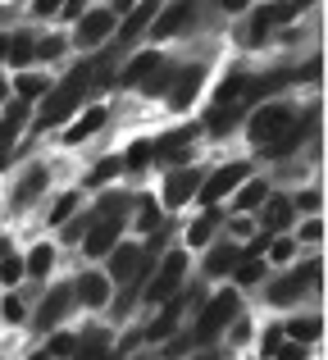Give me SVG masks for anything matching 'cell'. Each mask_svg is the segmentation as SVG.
I'll return each instance as SVG.
<instances>
[{
	"label": "cell",
	"instance_id": "cell-1",
	"mask_svg": "<svg viewBox=\"0 0 328 360\" xmlns=\"http://www.w3.org/2000/svg\"><path fill=\"white\" fill-rule=\"evenodd\" d=\"M91 82V60L87 64H78L73 69V78L64 82V87H55L51 96H46V105H41V123L51 128V123H60V119H69L73 110H78V101H82V87Z\"/></svg>",
	"mask_w": 328,
	"mask_h": 360
},
{
	"label": "cell",
	"instance_id": "cell-2",
	"mask_svg": "<svg viewBox=\"0 0 328 360\" xmlns=\"http://www.w3.org/2000/svg\"><path fill=\"white\" fill-rule=\"evenodd\" d=\"M237 310H242V301H237V292L232 288H223L219 297L210 301V306L201 310V319H196V328H192V342H214V338L223 333V328L237 319Z\"/></svg>",
	"mask_w": 328,
	"mask_h": 360
},
{
	"label": "cell",
	"instance_id": "cell-3",
	"mask_svg": "<svg viewBox=\"0 0 328 360\" xmlns=\"http://www.w3.org/2000/svg\"><path fill=\"white\" fill-rule=\"evenodd\" d=\"M292 123V110L283 105V101H274V105H260L256 115H251V141H260V146H269V141L278 137V132Z\"/></svg>",
	"mask_w": 328,
	"mask_h": 360
},
{
	"label": "cell",
	"instance_id": "cell-4",
	"mask_svg": "<svg viewBox=\"0 0 328 360\" xmlns=\"http://www.w3.org/2000/svg\"><path fill=\"white\" fill-rule=\"evenodd\" d=\"M183 274H187V255L173 251V255L160 264V269L151 274V283H146V297H151V301H169V297H173V288L183 283Z\"/></svg>",
	"mask_w": 328,
	"mask_h": 360
},
{
	"label": "cell",
	"instance_id": "cell-5",
	"mask_svg": "<svg viewBox=\"0 0 328 360\" xmlns=\"http://www.w3.org/2000/svg\"><path fill=\"white\" fill-rule=\"evenodd\" d=\"M247 174H251V165H223V169H214V178H201V201L214 210V205H219V196H228Z\"/></svg>",
	"mask_w": 328,
	"mask_h": 360
},
{
	"label": "cell",
	"instance_id": "cell-6",
	"mask_svg": "<svg viewBox=\"0 0 328 360\" xmlns=\"http://www.w3.org/2000/svg\"><path fill=\"white\" fill-rule=\"evenodd\" d=\"M315 274H320V264H301V269L283 274V278H278L274 288H269V301H274V306H287V301H296V297L306 292V283L315 278Z\"/></svg>",
	"mask_w": 328,
	"mask_h": 360
},
{
	"label": "cell",
	"instance_id": "cell-7",
	"mask_svg": "<svg viewBox=\"0 0 328 360\" xmlns=\"http://www.w3.org/2000/svg\"><path fill=\"white\" fill-rule=\"evenodd\" d=\"M69 306H73V288H55L51 297L41 301V310L32 315V328H41V333H51V328L60 324L64 315H69Z\"/></svg>",
	"mask_w": 328,
	"mask_h": 360
},
{
	"label": "cell",
	"instance_id": "cell-8",
	"mask_svg": "<svg viewBox=\"0 0 328 360\" xmlns=\"http://www.w3.org/2000/svg\"><path fill=\"white\" fill-rule=\"evenodd\" d=\"M105 32H114V9H91V14L78 18V46H100Z\"/></svg>",
	"mask_w": 328,
	"mask_h": 360
},
{
	"label": "cell",
	"instance_id": "cell-9",
	"mask_svg": "<svg viewBox=\"0 0 328 360\" xmlns=\"http://www.w3.org/2000/svg\"><path fill=\"white\" fill-rule=\"evenodd\" d=\"M201 82H205V69H201V64L183 69L173 82H169V105H173V110H187L196 101V91H201Z\"/></svg>",
	"mask_w": 328,
	"mask_h": 360
},
{
	"label": "cell",
	"instance_id": "cell-10",
	"mask_svg": "<svg viewBox=\"0 0 328 360\" xmlns=\"http://www.w3.org/2000/svg\"><path fill=\"white\" fill-rule=\"evenodd\" d=\"M201 178H205V174H196V169H173V174L164 178V205L192 201V196L201 192Z\"/></svg>",
	"mask_w": 328,
	"mask_h": 360
},
{
	"label": "cell",
	"instance_id": "cell-11",
	"mask_svg": "<svg viewBox=\"0 0 328 360\" xmlns=\"http://www.w3.org/2000/svg\"><path fill=\"white\" fill-rule=\"evenodd\" d=\"M119 233H124V214L119 219H96L87 229V255H110L119 246Z\"/></svg>",
	"mask_w": 328,
	"mask_h": 360
},
{
	"label": "cell",
	"instance_id": "cell-12",
	"mask_svg": "<svg viewBox=\"0 0 328 360\" xmlns=\"http://www.w3.org/2000/svg\"><path fill=\"white\" fill-rule=\"evenodd\" d=\"M310 128H315V115H306V119H296L292 128H283L274 141L265 146V155H274V160H283V155H292L296 146H301V137H310Z\"/></svg>",
	"mask_w": 328,
	"mask_h": 360
},
{
	"label": "cell",
	"instance_id": "cell-13",
	"mask_svg": "<svg viewBox=\"0 0 328 360\" xmlns=\"http://www.w3.org/2000/svg\"><path fill=\"white\" fill-rule=\"evenodd\" d=\"M160 55H155V51H142V55H137V60H128V69L124 73H119V82H124V87H142V82L146 78H151V73L155 69H160Z\"/></svg>",
	"mask_w": 328,
	"mask_h": 360
},
{
	"label": "cell",
	"instance_id": "cell-14",
	"mask_svg": "<svg viewBox=\"0 0 328 360\" xmlns=\"http://www.w3.org/2000/svg\"><path fill=\"white\" fill-rule=\"evenodd\" d=\"M187 141H192V132H169V137H160V141H155V146H151V155L178 169V165H183V160H187Z\"/></svg>",
	"mask_w": 328,
	"mask_h": 360
},
{
	"label": "cell",
	"instance_id": "cell-15",
	"mask_svg": "<svg viewBox=\"0 0 328 360\" xmlns=\"http://www.w3.org/2000/svg\"><path fill=\"white\" fill-rule=\"evenodd\" d=\"M105 297H110V288H105L100 274H82L73 283V301H82V306H105Z\"/></svg>",
	"mask_w": 328,
	"mask_h": 360
},
{
	"label": "cell",
	"instance_id": "cell-16",
	"mask_svg": "<svg viewBox=\"0 0 328 360\" xmlns=\"http://www.w3.org/2000/svg\"><path fill=\"white\" fill-rule=\"evenodd\" d=\"M73 360H114V352H110V333H105V328H91V333L78 342Z\"/></svg>",
	"mask_w": 328,
	"mask_h": 360
},
{
	"label": "cell",
	"instance_id": "cell-17",
	"mask_svg": "<svg viewBox=\"0 0 328 360\" xmlns=\"http://www.w3.org/2000/svg\"><path fill=\"white\" fill-rule=\"evenodd\" d=\"M137 260H142V246H128V242H119L114 251H110V274H114V278H133Z\"/></svg>",
	"mask_w": 328,
	"mask_h": 360
},
{
	"label": "cell",
	"instance_id": "cell-18",
	"mask_svg": "<svg viewBox=\"0 0 328 360\" xmlns=\"http://www.w3.org/2000/svg\"><path fill=\"white\" fill-rule=\"evenodd\" d=\"M192 18V5H173V9H164L160 18L151 23V37H178V27Z\"/></svg>",
	"mask_w": 328,
	"mask_h": 360
},
{
	"label": "cell",
	"instance_id": "cell-19",
	"mask_svg": "<svg viewBox=\"0 0 328 360\" xmlns=\"http://www.w3.org/2000/svg\"><path fill=\"white\" fill-rule=\"evenodd\" d=\"M23 119H27V105H23V101H14V105L5 110V119H0V155L9 150V141H14V132L23 128Z\"/></svg>",
	"mask_w": 328,
	"mask_h": 360
},
{
	"label": "cell",
	"instance_id": "cell-20",
	"mask_svg": "<svg viewBox=\"0 0 328 360\" xmlns=\"http://www.w3.org/2000/svg\"><path fill=\"white\" fill-rule=\"evenodd\" d=\"M151 23H155V5L133 9V14H128V23H124V32H114V41H119V46H128L137 32H142V27H151Z\"/></svg>",
	"mask_w": 328,
	"mask_h": 360
},
{
	"label": "cell",
	"instance_id": "cell-21",
	"mask_svg": "<svg viewBox=\"0 0 328 360\" xmlns=\"http://www.w3.org/2000/svg\"><path fill=\"white\" fill-rule=\"evenodd\" d=\"M41 192H46V169L37 165V169H27V178L18 183V192H14V205H27V201H37Z\"/></svg>",
	"mask_w": 328,
	"mask_h": 360
},
{
	"label": "cell",
	"instance_id": "cell-22",
	"mask_svg": "<svg viewBox=\"0 0 328 360\" xmlns=\"http://www.w3.org/2000/svg\"><path fill=\"white\" fill-rule=\"evenodd\" d=\"M242 110H247V105H214V110H210V119H205V128H210L214 137H223V132H228L232 123L242 119Z\"/></svg>",
	"mask_w": 328,
	"mask_h": 360
},
{
	"label": "cell",
	"instance_id": "cell-23",
	"mask_svg": "<svg viewBox=\"0 0 328 360\" xmlns=\"http://www.w3.org/2000/svg\"><path fill=\"white\" fill-rule=\"evenodd\" d=\"M178 315H183V297H169V306H164V315L160 319H155V324L151 328H146V338H155V342H160V338H169V333H173V324H178Z\"/></svg>",
	"mask_w": 328,
	"mask_h": 360
},
{
	"label": "cell",
	"instance_id": "cell-24",
	"mask_svg": "<svg viewBox=\"0 0 328 360\" xmlns=\"http://www.w3.org/2000/svg\"><path fill=\"white\" fill-rule=\"evenodd\" d=\"M242 264V251L237 246H219V251H210V260H205V274H228V269H237Z\"/></svg>",
	"mask_w": 328,
	"mask_h": 360
},
{
	"label": "cell",
	"instance_id": "cell-25",
	"mask_svg": "<svg viewBox=\"0 0 328 360\" xmlns=\"http://www.w3.org/2000/svg\"><path fill=\"white\" fill-rule=\"evenodd\" d=\"M265 201H269V210H265V224H269V229H283V224H292V210H296V205L287 201V196H265Z\"/></svg>",
	"mask_w": 328,
	"mask_h": 360
},
{
	"label": "cell",
	"instance_id": "cell-26",
	"mask_svg": "<svg viewBox=\"0 0 328 360\" xmlns=\"http://www.w3.org/2000/svg\"><path fill=\"white\" fill-rule=\"evenodd\" d=\"M324 333V324H320V319H292V324H287V338H292V342H315V338H320Z\"/></svg>",
	"mask_w": 328,
	"mask_h": 360
},
{
	"label": "cell",
	"instance_id": "cell-27",
	"mask_svg": "<svg viewBox=\"0 0 328 360\" xmlns=\"http://www.w3.org/2000/svg\"><path fill=\"white\" fill-rule=\"evenodd\" d=\"M100 123H105V110H87V115H82V119L69 128V141H82V137H91V132H96Z\"/></svg>",
	"mask_w": 328,
	"mask_h": 360
},
{
	"label": "cell",
	"instance_id": "cell-28",
	"mask_svg": "<svg viewBox=\"0 0 328 360\" xmlns=\"http://www.w3.org/2000/svg\"><path fill=\"white\" fill-rule=\"evenodd\" d=\"M128 205H133V201H128L124 192H110V196H100V205H96L91 214H100V219H119V214H124Z\"/></svg>",
	"mask_w": 328,
	"mask_h": 360
},
{
	"label": "cell",
	"instance_id": "cell-29",
	"mask_svg": "<svg viewBox=\"0 0 328 360\" xmlns=\"http://www.w3.org/2000/svg\"><path fill=\"white\" fill-rule=\"evenodd\" d=\"M214 224H219V210H210L205 219H196L192 229H187V242H192V246H205V242H210V233H214Z\"/></svg>",
	"mask_w": 328,
	"mask_h": 360
},
{
	"label": "cell",
	"instance_id": "cell-30",
	"mask_svg": "<svg viewBox=\"0 0 328 360\" xmlns=\"http://www.w3.org/2000/svg\"><path fill=\"white\" fill-rule=\"evenodd\" d=\"M51 260H55V251H51V246H32V255H27L23 274H32V278H41V274L51 269Z\"/></svg>",
	"mask_w": 328,
	"mask_h": 360
},
{
	"label": "cell",
	"instance_id": "cell-31",
	"mask_svg": "<svg viewBox=\"0 0 328 360\" xmlns=\"http://www.w3.org/2000/svg\"><path fill=\"white\" fill-rule=\"evenodd\" d=\"M14 91H18V101H32V96H41V91H46V78H37V73H18Z\"/></svg>",
	"mask_w": 328,
	"mask_h": 360
},
{
	"label": "cell",
	"instance_id": "cell-32",
	"mask_svg": "<svg viewBox=\"0 0 328 360\" xmlns=\"http://www.w3.org/2000/svg\"><path fill=\"white\" fill-rule=\"evenodd\" d=\"M242 91H247V78H242V73H232V78L223 82L219 91H214V105H232V101H237Z\"/></svg>",
	"mask_w": 328,
	"mask_h": 360
},
{
	"label": "cell",
	"instance_id": "cell-33",
	"mask_svg": "<svg viewBox=\"0 0 328 360\" xmlns=\"http://www.w3.org/2000/svg\"><path fill=\"white\" fill-rule=\"evenodd\" d=\"M265 196H269L265 183H247V187L237 192V205H242V210H251V205H265Z\"/></svg>",
	"mask_w": 328,
	"mask_h": 360
},
{
	"label": "cell",
	"instance_id": "cell-34",
	"mask_svg": "<svg viewBox=\"0 0 328 360\" xmlns=\"http://www.w3.org/2000/svg\"><path fill=\"white\" fill-rule=\"evenodd\" d=\"M256 18H260L265 27H269V23H287V18H296V5H265Z\"/></svg>",
	"mask_w": 328,
	"mask_h": 360
},
{
	"label": "cell",
	"instance_id": "cell-35",
	"mask_svg": "<svg viewBox=\"0 0 328 360\" xmlns=\"http://www.w3.org/2000/svg\"><path fill=\"white\" fill-rule=\"evenodd\" d=\"M119 169H124V160H100L96 169H91V178H87V187H105V178H114Z\"/></svg>",
	"mask_w": 328,
	"mask_h": 360
},
{
	"label": "cell",
	"instance_id": "cell-36",
	"mask_svg": "<svg viewBox=\"0 0 328 360\" xmlns=\"http://www.w3.org/2000/svg\"><path fill=\"white\" fill-rule=\"evenodd\" d=\"M137 224H142L146 233H155V229H160V205H155L151 196H142V210H137Z\"/></svg>",
	"mask_w": 328,
	"mask_h": 360
},
{
	"label": "cell",
	"instance_id": "cell-37",
	"mask_svg": "<svg viewBox=\"0 0 328 360\" xmlns=\"http://www.w3.org/2000/svg\"><path fill=\"white\" fill-rule=\"evenodd\" d=\"M78 210V196H60V201H55V210H51V224H69V214Z\"/></svg>",
	"mask_w": 328,
	"mask_h": 360
},
{
	"label": "cell",
	"instance_id": "cell-38",
	"mask_svg": "<svg viewBox=\"0 0 328 360\" xmlns=\"http://www.w3.org/2000/svg\"><path fill=\"white\" fill-rule=\"evenodd\" d=\"M9 60H14V64L32 60V37H14V41H9Z\"/></svg>",
	"mask_w": 328,
	"mask_h": 360
},
{
	"label": "cell",
	"instance_id": "cell-39",
	"mask_svg": "<svg viewBox=\"0 0 328 360\" xmlns=\"http://www.w3.org/2000/svg\"><path fill=\"white\" fill-rule=\"evenodd\" d=\"M73 352H78V338L60 333V338H51V352H46V356H73Z\"/></svg>",
	"mask_w": 328,
	"mask_h": 360
},
{
	"label": "cell",
	"instance_id": "cell-40",
	"mask_svg": "<svg viewBox=\"0 0 328 360\" xmlns=\"http://www.w3.org/2000/svg\"><path fill=\"white\" fill-rule=\"evenodd\" d=\"M169 82H173V69H169V64H160V69H155V73H151V78H146V82H142V87H146V91H164V87H169Z\"/></svg>",
	"mask_w": 328,
	"mask_h": 360
},
{
	"label": "cell",
	"instance_id": "cell-41",
	"mask_svg": "<svg viewBox=\"0 0 328 360\" xmlns=\"http://www.w3.org/2000/svg\"><path fill=\"white\" fill-rule=\"evenodd\" d=\"M146 160H151V141H133V150H128L124 165H128V169H142Z\"/></svg>",
	"mask_w": 328,
	"mask_h": 360
},
{
	"label": "cell",
	"instance_id": "cell-42",
	"mask_svg": "<svg viewBox=\"0 0 328 360\" xmlns=\"http://www.w3.org/2000/svg\"><path fill=\"white\" fill-rule=\"evenodd\" d=\"M18 278H23V260L5 255V260H0V283H18Z\"/></svg>",
	"mask_w": 328,
	"mask_h": 360
},
{
	"label": "cell",
	"instance_id": "cell-43",
	"mask_svg": "<svg viewBox=\"0 0 328 360\" xmlns=\"http://www.w3.org/2000/svg\"><path fill=\"white\" fill-rule=\"evenodd\" d=\"M237 278L242 283H260V278H265V264H260V260H242L237 264Z\"/></svg>",
	"mask_w": 328,
	"mask_h": 360
},
{
	"label": "cell",
	"instance_id": "cell-44",
	"mask_svg": "<svg viewBox=\"0 0 328 360\" xmlns=\"http://www.w3.org/2000/svg\"><path fill=\"white\" fill-rule=\"evenodd\" d=\"M91 224H96L91 214H82V219H69V224H64V238H87Z\"/></svg>",
	"mask_w": 328,
	"mask_h": 360
},
{
	"label": "cell",
	"instance_id": "cell-45",
	"mask_svg": "<svg viewBox=\"0 0 328 360\" xmlns=\"http://www.w3.org/2000/svg\"><path fill=\"white\" fill-rule=\"evenodd\" d=\"M260 41H265V23H260V18H251V27L242 32V46H260Z\"/></svg>",
	"mask_w": 328,
	"mask_h": 360
},
{
	"label": "cell",
	"instance_id": "cell-46",
	"mask_svg": "<svg viewBox=\"0 0 328 360\" xmlns=\"http://www.w3.org/2000/svg\"><path fill=\"white\" fill-rule=\"evenodd\" d=\"M274 360H306V347H301V342H283V347L274 352Z\"/></svg>",
	"mask_w": 328,
	"mask_h": 360
},
{
	"label": "cell",
	"instance_id": "cell-47",
	"mask_svg": "<svg viewBox=\"0 0 328 360\" xmlns=\"http://www.w3.org/2000/svg\"><path fill=\"white\" fill-rule=\"evenodd\" d=\"M60 51H64V41H60V37H46V41L37 46V55H41V60H55Z\"/></svg>",
	"mask_w": 328,
	"mask_h": 360
},
{
	"label": "cell",
	"instance_id": "cell-48",
	"mask_svg": "<svg viewBox=\"0 0 328 360\" xmlns=\"http://www.w3.org/2000/svg\"><path fill=\"white\" fill-rule=\"evenodd\" d=\"M0 319H14V324H18V319H23V301H18V297H9L5 306H0Z\"/></svg>",
	"mask_w": 328,
	"mask_h": 360
},
{
	"label": "cell",
	"instance_id": "cell-49",
	"mask_svg": "<svg viewBox=\"0 0 328 360\" xmlns=\"http://www.w3.org/2000/svg\"><path fill=\"white\" fill-rule=\"evenodd\" d=\"M292 251H296V242H292V238H278L269 255H274V260H292Z\"/></svg>",
	"mask_w": 328,
	"mask_h": 360
},
{
	"label": "cell",
	"instance_id": "cell-50",
	"mask_svg": "<svg viewBox=\"0 0 328 360\" xmlns=\"http://www.w3.org/2000/svg\"><path fill=\"white\" fill-rule=\"evenodd\" d=\"M278 347H283V328H269L265 333V356H274Z\"/></svg>",
	"mask_w": 328,
	"mask_h": 360
},
{
	"label": "cell",
	"instance_id": "cell-51",
	"mask_svg": "<svg viewBox=\"0 0 328 360\" xmlns=\"http://www.w3.org/2000/svg\"><path fill=\"white\" fill-rule=\"evenodd\" d=\"M133 301H137V283H133V288H128V292H119V297H114V310H119V315H124V310L133 306Z\"/></svg>",
	"mask_w": 328,
	"mask_h": 360
},
{
	"label": "cell",
	"instance_id": "cell-52",
	"mask_svg": "<svg viewBox=\"0 0 328 360\" xmlns=\"http://www.w3.org/2000/svg\"><path fill=\"white\" fill-rule=\"evenodd\" d=\"M292 205H301V210H320V192H301Z\"/></svg>",
	"mask_w": 328,
	"mask_h": 360
},
{
	"label": "cell",
	"instance_id": "cell-53",
	"mask_svg": "<svg viewBox=\"0 0 328 360\" xmlns=\"http://www.w3.org/2000/svg\"><path fill=\"white\" fill-rule=\"evenodd\" d=\"M301 238H306V242H320V238H324V224H320V219H310V224L301 229Z\"/></svg>",
	"mask_w": 328,
	"mask_h": 360
},
{
	"label": "cell",
	"instance_id": "cell-54",
	"mask_svg": "<svg viewBox=\"0 0 328 360\" xmlns=\"http://www.w3.org/2000/svg\"><path fill=\"white\" fill-rule=\"evenodd\" d=\"M5 55H9V37H0V60H5Z\"/></svg>",
	"mask_w": 328,
	"mask_h": 360
},
{
	"label": "cell",
	"instance_id": "cell-55",
	"mask_svg": "<svg viewBox=\"0 0 328 360\" xmlns=\"http://www.w3.org/2000/svg\"><path fill=\"white\" fill-rule=\"evenodd\" d=\"M5 251H9V242H5V238H0V260H5Z\"/></svg>",
	"mask_w": 328,
	"mask_h": 360
},
{
	"label": "cell",
	"instance_id": "cell-56",
	"mask_svg": "<svg viewBox=\"0 0 328 360\" xmlns=\"http://www.w3.org/2000/svg\"><path fill=\"white\" fill-rule=\"evenodd\" d=\"M5 96H9V87H5V82H0V101H5Z\"/></svg>",
	"mask_w": 328,
	"mask_h": 360
},
{
	"label": "cell",
	"instance_id": "cell-57",
	"mask_svg": "<svg viewBox=\"0 0 328 360\" xmlns=\"http://www.w3.org/2000/svg\"><path fill=\"white\" fill-rule=\"evenodd\" d=\"M196 360H219V356H214V352H210V356H196Z\"/></svg>",
	"mask_w": 328,
	"mask_h": 360
},
{
	"label": "cell",
	"instance_id": "cell-58",
	"mask_svg": "<svg viewBox=\"0 0 328 360\" xmlns=\"http://www.w3.org/2000/svg\"><path fill=\"white\" fill-rule=\"evenodd\" d=\"M32 360H51V356H46V352H41V356H32Z\"/></svg>",
	"mask_w": 328,
	"mask_h": 360
}]
</instances>
